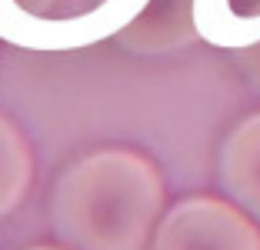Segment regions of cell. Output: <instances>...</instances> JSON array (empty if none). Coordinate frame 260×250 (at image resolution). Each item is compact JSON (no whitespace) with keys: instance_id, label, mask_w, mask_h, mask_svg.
<instances>
[{"instance_id":"obj_1","label":"cell","mask_w":260,"mask_h":250,"mask_svg":"<svg viewBox=\"0 0 260 250\" xmlns=\"http://www.w3.org/2000/svg\"><path fill=\"white\" fill-rule=\"evenodd\" d=\"M164 210V174L127 147L70 160L47 197L50 230L70 250H150Z\"/></svg>"},{"instance_id":"obj_2","label":"cell","mask_w":260,"mask_h":250,"mask_svg":"<svg viewBox=\"0 0 260 250\" xmlns=\"http://www.w3.org/2000/svg\"><path fill=\"white\" fill-rule=\"evenodd\" d=\"M150 250H260V227L223 197H184L167 207Z\"/></svg>"},{"instance_id":"obj_3","label":"cell","mask_w":260,"mask_h":250,"mask_svg":"<svg viewBox=\"0 0 260 250\" xmlns=\"http://www.w3.org/2000/svg\"><path fill=\"white\" fill-rule=\"evenodd\" d=\"M197 37V0H147V7L117 34L123 50L137 57L177 53Z\"/></svg>"},{"instance_id":"obj_4","label":"cell","mask_w":260,"mask_h":250,"mask_svg":"<svg viewBox=\"0 0 260 250\" xmlns=\"http://www.w3.org/2000/svg\"><path fill=\"white\" fill-rule=\"evenodd\" d=\"M217 177L227 200L260 224V114H250L223 137Z\"/></svg>"},{"instance_id":"obj_5","label":"cell","mask_w":260,"mask_h":250,"mask_svg":"<svg viewBox=\"0 0 260 250\" xmlns=\"http://www.w3.org/2000/svg\"><path fill=\"white\" fill-rule=\"evenodd\" d=\"M197 27L220 47H250L260 40V0H217L197 7Z\"/></svg>"},{"instance_id":"obj_6","label":"cell","mask_w":260,"mask_h":250,"mask_svg":"<svg viewBox=\"0 0 260 250\" xmlns=\"http://www.w3.org/2000/svg\"><path fill=\"white\" fill-rule=\"evenodd\" d=\"M34 183V150L14 120L0 114V220L23 204Z\"/></svg>"},{"instance_id":"obj_7","label":"cell","mask_w":260,"mask_h":250,"mask_svg":"<svg viewBox=\"0 0 260 250\" xmlns=\"http://www.w3.org/2000/svg\"><path fill=\"white\" fill-rule=\"evenodd\" d=\"M234 57H237V67L244 70L247 83H250L253 90H260V40L250 47H240V50H234Z\"/></svg>"},{"instance_id":"obj_8","label":"cell","mask_w":260,"mask_h":250,"mask_svg":"<svg viewBox=\"0 0 260 250\" xmlns=\"http://www.w3.org/2000/svg\"><path fill=\"white\" fill-rule=\"evenodd\" d=\"M17 4H23L27 10H37V14H40V10H47L54 0H17Z\"/></svg>"},{"instance_id":"obj_9","label":"cell","mask_w":260,"mask_h":250,"mask_svg":"<svg viewBox=\"0 0 260 250\" xmlns=\"http://www.w3.org/2000/svg\"><path fill=\"white\" fill-rule=\"evenodd\" d=\"M23 250H70V247H63V243H34V247H23Z\"/></svg>"}]
</instances>
